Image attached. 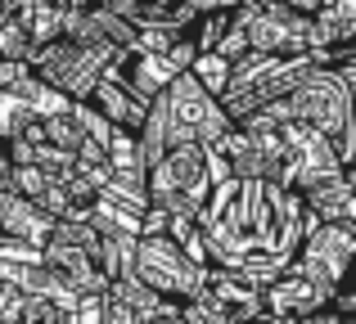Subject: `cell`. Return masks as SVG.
Wrapping results in <instances>:
<instances>
[{"instance_id":"obj_1","label":"cell","mask_w":356,"mask_h":324,"mask_svg":"<svg viewBox=\"0 0 356 324\" xmlns=\"http://www.w3.org/2000/svg\"><path fill=\"white\" fill-rule=\"evenodd\" d=\"M352 77H356V63H348V68H339V72L312 68L280 104L266 108V117H275V122H284V126H302V131L321 135V140L348 135V131H356V122H352Z\"/></svg>"},{"instance_id":"obj_2","label":"cell","mask_w":356,"mask_h":324,"mask_svg":"<svg viewBox=\"0 0 356 324\" xmlns=\"http://www.w3.org/2000/svg\"><path fill=\"white\" fill-rule=\"evenodd\" d=\"M312 72V59H266V54H239L230 63V81L221 90V113L230 126L248 122V117L266 113L270 104L289 95L298 81Z\"/></svg>"},{"instance_id":"obj_3","label":"cell","mask_w":356,"mask_h":324,"mask_svg":"<svg viewBox=\"0 0 356 324\" xmlns=\"http://www.w3.org/2000/svg\"><path fill=\"white\" fill-rule=\"evenodd\" d=\"M113 54H118L113 45H90V41L59 36V41L41 45V50L27 59V72H32L41 86H50L54 95H63L68 104H86L90 90L108 77Z\"/></svg>"},{"instance_id":"obj_4","label":"cell","mask_w":356,"mask_h":324,"mask_svg":"<svg viewBox=\"0 0 356 324\" xmlns=\"http://www.w3.org/2000/svg\"><path fill=\"white\" fill-rule=\"evenodd\" d=\"M203 271H208V266H199L167 235H140L136 244H131L127 275L136 284H145V289H154L158 298H167L172 307L194 302V293H199V284H203Z\"/></svg>"},{"instance_id":"obj_5","label":"cell","mask_w":356,"mask_h":324,"mask_svg":"<svg viewBox=\"0 0 356 324\" xmlns=\"http://www.w3.org/2000/svg\"><path fill=\"white\" fill-rule=\"evenodd\" d=\"M235 27L243 32L248 54H266V59H307L312 54V18L284 9L280 0H243L235 9Z\"/></svg>"},{"instance_id":"obj_6","label":"cell","mask_w":356,"mask_h":324,"mask_svg":"<svg viewBox=\"0 0 356 324\" xmlns=\"http://www.w3.org/2000/svg\"><path fill=\"white\" fill-rule=\"evenodd\" d=\"M181 320L199 324H257L261 320V284L239 271H221L208 266L194 302L181 307Z\"/></svg>"},{"instance_id":"obj_7","label":"cell","mask_w":356,"mask_h":324,"mask_svg":"<svg viewBox=\"0 0 356 324\" xmlns=\"http://www.w3.org/2000/svg\"><path fill=\"white\" fill-rule=\"evenodd\" d=\"M293 262L307 275L325 284V289H339L352 280V262H356V225H330V221H312L298 244Z\"/></svg>"},{"instance_id":"obj_8","label":"cell","mask_w":356,"mask_h":324,"mask_svg":"<svg viewBox=\"0 0 356 324\" xmlns=\"http://www.w3.org/2000/svg\"><path fill=\"white\" fill-rule=\"evenodd\" d=\"M293 198L312 221L330 225H356V189H352V167H312L293 176Z\"/></svg>"},{"instance_id":"obj_9","label":"cell","mask_w":356,"mask_h":324,"mask_svg":"<svg viewBox=\"0 0 356 324\" xmlns=\"http://www.w3.org/2000/svg\"><path fill=\"white\" fill-rule=\"evenodd\" d=\"M330 293L334 289H325L316 275H307L298 262H289L280 275H270L261 284V316L270 324H302L330 302Z\"/></svg>"},{"instance_id":"obj_10","label":"cell","mask_w":356,"mask_h":324,"mask_svg":"<svg viewBox=\"0 0 356 324\" xmlns=\"http://www.w3.org/2000/svg\"><path fill=\"white\" fill-rule=\"evenodd\" d=\"M172 63L163 59V54H149V50H136V45H127V50L113 54V63H108V81H118L127 95L136 99H154L167 90V81H172Z\"/></svg>"},{"instance_id":"obj_11","label":"cell","mask_w":356,"mask_h":324,"mask_svg":"<svg viewBox=\"0 0 356 324\" xmlns=\"http://www.w3.org/2000/svg\"><path fill=\"white\" fill-rule=\"evenodd\" d=\"M54 221L36 207L32 198L23 194H0V239L9 244H23V248H41L45 235H50Z\"/></svg>"},{"instance_id":"obj_12","label":"cell","mask_w":356,"mask_h":324,"mask_svg":"<svg viewBox=\"0 0 356 324\" xmlns=\"http://www.w3.org/2000/svg\"><path fill=\"white\" fill-rule=\"evenodd\" d=\"M90 108H95L99 117H104L113 131H122V135H136L140 131V122H145V113H149V104L145 99H136V95H127V90L118 86V81H99L95 90H90V99H86Z\"/></svg>"},{"instance_id":"obj_13","label":"cell","mask_w":356,"mask_h":324,"mask_svg":"<svg viewBox=\"0 0 356 324\" xmlns=\"http://www.w3.org/2000/svg\"><path fill=\"white\" fill-rule=\"evenodd\" d=\"M185 72H190V81L212 99H221V90H226V81H230V63L221 59V54H199Z\"/></svg>"},{"instance_id":"obj_14","label":"cell","mask_w":356,"mask_h":324,"mask_svg":"<svg viewBox=\"0 0 356 324\" xmlns=\"http://www.w3.org/2000/svg\"><path fill=\"white\" fill-rule=\"evenodd\" d=\"M32 50L36 45H32V36H27V27L18 23V18L0 27V63H27Z\"/></svg>"},{"instance_id":"obj_15","label":"cell","mask_w":356,"mask_h":324,"mask_svg":"<svg viewBox=\"0 0 356 324\" xmlns=\"http://www.w3.org/2000/svg\"><path fill=\"white\" fill-rule=\"evenodd\" d=\"M0 194H14V162H9L5 144H0Z\"/></svg>"},{"instance_id":"obj_16","label":"cell","mask_w":356,"mask_h":324,"mask_svg":"<svg viewBox=\"0 0 356 324\" xmlns=\"http://www.w3.org/2000/svg\"><path fill=\"white\" fill-rule=\"evenodd\" d=\"M302 324H356V320L339 316V311H330V307H321V311H316V316H307Z\"/></svg>"},{"instance_id":"obj_17","label":"cell","mask_w":356,"mask_h":324,"mask_svg":"<svg viewBox=\"0 0 356 324\" xmlns=\"http://www.w3.org/2000/svg\"><path fill=\"white\" fill-rule=\"evenodd\" d=\"M131 5H149V0H131Z\"/></svg>"}]
</instances>
